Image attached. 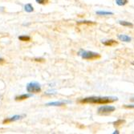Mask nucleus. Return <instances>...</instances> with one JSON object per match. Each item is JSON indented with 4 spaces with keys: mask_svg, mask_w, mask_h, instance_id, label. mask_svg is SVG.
I'll return each mask as SVG.
<instances>
[{
    "mask_svg": "<svg viewBox=\"0 0 134 134\" xmlns=\"http://www.w3.org/2000/svg\"><path fill=\"white\" fill-rule=\"evenodd\" d=\"M117 100L116 97H108V96H91L87 97L80 100L81 104H107Z\"/></svg>",
    "mask_w": 134,
    "mask_h": 134,
    "instance_id": "obj_1",
    "label": "nucleus"
},
{
    "mask_svg": "<svg viewBox=\"0 0 134 134\" xmlns=\"http://www.w3.org/2000/svg\"><path fill=\"white\" fill-rule=\"evenodd\" d=\"M80 55L83 59L87 60H96L100 58V54L89 51H82V52H80Z\"/></svg>",
    "mask_w": 134,
    "mask_h": 134,
    "instance_id": "obj_2",
    "label": "nucleus"
},
{
    "mask_svg": "<svg viewBox=\"0 0 134 134\" xmlns=\"http://www.w3.org/2000/svg\"><path fill=\"white\" fill-rule=\"evenodd\" d=\"M27 91L29 93H40L41 92V86L38 82H30L27 85Z\"/></svg>",
    "mask_w": 134,
    "mask_h": 134,
    "instance_id": "obj_3",
    "label": "nucleus"
},
{
    "mask_svg": "<svg viewBox=\"0 0 134 134\" xmlns=\"http://www.w3.org/2000/svg\"><path fill=\"white\" fill-rule=\"evenodd\" d=\"M116 110V108L112 105H104L101 106L98 108V113L99 114H108L114 112Z\"/></svg>",
    "mask_w": 134,
    "mask_h": 134,
    "instance_id": "obj_4",
    "label": "nucleus"
},
{
    "mask_svg": "<svg viewBox=\"0 0 134 134\" xmlns=\"http://www.w3.org/2000/svg\"><path fill=\"white\" fill-rule=\"evenodd\" d=\"M24 116H25L24 115H23V116H21V115H15V116H12V117H10V118H7V119L4 120H3V123L6 124V123H11V122H14V121L19 120L22 119V118L24 117Z\"/></svg>",
    "mask_w": 134,
    "mask_h": 134,
    "instance_id": "obj_5",
    "label": "nucleus"
},
{
    "mask_svg": "<svg viewBox=\"0 0 134 134\" xmlns=\"http://www.w3.org/2000/svg\"><path fill=\"white\" fill-rule=\"evenodd\" d=\"M70 103V101L68 100H59V101H53V102H49L47 103L46 105L47 106H63L65 105L66 104Z\"/></svg>",
    "mask_w": 134,
    "mask_h": 134,
    "instance_id": "obj_6",
    "label": "nucleus"
},
{
    "mask_svg": "<svg viewBox=\"0 0 134 134\" xmlns=\"http://www.w3.org/2000/svg\"><path fill=\"white\" fill-rule=\"evenodd\" d=\"M117 37H118V39H119L120 41L126 42V43L130 42V41L132 40V38L129 37V35H119L117 36Z\"/></svg>",
    "mask_w": 134,
    "mask_h": 134,
    "instance_id": "obj_7",
    "label": "nucleus"
},
{
    "mask_svg": "<svg viewBox=\"0 0 134 134\" xmlns=\"http://www.w3.org/2000/svg\"><path fill=\"white\" fill-rule=\"evenodd\" d=\"M31 96L30 94H22L20 96H18L15 97V100L17 101H20V100H26L27 98H29V97H31Z\"/></svg>",
    "mask_w": 134,
    "mask_h": 134,
    "instance_id": "obj_8",
    "label": "nucleus"
},
{
    "mask_svg": "<svg viewBox=\"0 0 134 134\" xmlns=\"http://www.w3.org/2000/svg\"><path fill=\"white\" fill-rule=\"evenodd\" d=\"M103 44L105 46H109V47H113L117 44V42L113 40H106V41H102Z\"/></svg>",
    "mask_w": 134,
    "mask_h": 134,
    "instance_id": "obj_9",
    "label": "nucleus"
},
{
    "mask_svg": "<svg viewBox=\"0 0 134 134\" xmlns=\"http://www.w3.org/2000/svg\"><path fill=\"white\" fill-rule=\"evenodd\" d=\"M96 13L99 15H113V12L105 11V10H97Z\"/></svg>",
    "mask_w": 134,
    "mask_h": 134,
    "instance_id": "obj_10",
    "label": "nucleus"
},
{
    "mask_svg": "<svg viewBox=\"0 0 134 134\" xmlns=\"http://www.w3.org/2000/svg\"><path fill=\"white\" fill-rule=\"evenodd\" d=\"M119 23L120 25H122L124 27H130V28H132L133 27V24L130 22H127V21H119Z\"/></svg>",
    "mask_w": 134,
    "mask_h": 134,
    "instance_id": "obj_11",
    "label": "nucleus"
},
{
    "mask_svg": "<svg viewBox=\"0 0 134 134\" xmlns=\"http://www.w3.org/2000/svg\"><path fill=\"white\" fill-rule=\"evenodd\" d=\"M19 40L20 41H23V42H28L31 40V37L27 35H20V36H19Z\"/></svg>",
    "mask_w": 134,
    "mask_h": 134,
    "instance_id": "obj_12",
    "label": "nucleus"
},
{
    "mask_svg": "<svg viewBox=\"0 0 134 134\" xmlns=\"http://www.w3.org/2000/svg\"><path fill=\"white\" fill-rule=\"evenodd\" d=\"M24 9H25V10L27 11V12H32L33 10H34V8H33V7H32V5L31 4V3H27V4H26L25 5V7H24Z\"/></svg>",
    "mask_w": 134,
    "mask_h": 134,
    "instance_id": "obj_13",
    "label": "nucleus"
},
{
    "mask_svg": "<svg viewBox=\"0 0 134 134\" xmlns=\"http://www.w3.org/2000/svg\"><path fill=\"white\" fill-rule=\"evenodd\" d=\"M129 3L128 0H116V3L118 6H125Z\"/></svg>",
    "mask_w": 134,
    "mask_h": 134,
    "instance_id": "obj_14",
    "label": "nucleus"
},
{
    "mask_svg": "<svg viewBox=\"0 0 134 134\" xmlns=\"http://www.w3.org/2000/svg\"><path fill=\"white\" fill-rule=\"evenodd\" d=\"M125 122V121L124 120L120 119V120H117L116 121H115V122L113 123V125H114L115 127H118V126H120L121 125H123Z\"/></svg>",
    "mask_w": 134,
    "mask_h": 134,
    "instance_id": "obj_15",
    "label": "nucleus"
},
{
    "mask_svg": "<svg viewBox=\"0 0 134 134\" xmlns=\"http://www.w3.org/2000/svg\"><path fill=\"white\" fill-rule=\"evenodd\" d=\"M78 24H95V23L92 22V21H79L77 23Z\"/></svg>",
    "mask_w": 134,
    "mask_h": 134,
    "instance_id": "obj_16",
    "label": "nucleus"
},
{
    "mask_svg": "<svg viewBox=\"0 0 134 134\" xmlns=\"http://www.w3.org/2000/svg\"><path fill=\"white\" fill-rule=\"evenodd\" d=\"M35 1H36V3H39V4L43 5V4H47L48 2H49V0H35Z\"/></svg>",
    "mask_w": 134,
    "mask_h": 134,
    "instance_id": "obj_17",
    "label": "nucleus"
},
{
    "mask_svg": "<svg viewBox=\"0 0 134 134\" xmlns=\"http://www.w3.org/2000/svg\"><path fill=\"white\" fill-rule=\"evenodd\" d=\"M124 107L126 108H134V104H132V105H125Z\"/></svg>",
    "mask_w": 134,
    "mask_h": 134,
    "instance_id": "obj_18",
    "label": "nucleus"
},
{
    "mask_svg": "<svg viewBox=\"0 0 134 134\" xmlns=\"http://www.w3.org/2000/svg\"><path fill=\"white\" fill-rule=\"evenodd\" d=\"M3 61H4V59H2V58H0V63H2V62H3Z\"/></svg>",
    "mask_w": 134,
    "mask_h": 134,
    "instance_id": "obj_19",
    "label": "nucleus"
},
{
    "mask_svg": "<svg viewBox=\"0 0 134 134\" xmlns=\"http://www.w3.org/2000/svg\"><path fill=\"white\" fill-rule=\"evenodd\" d=\"M131 101H134V98H132L131 99Z\"/></svg>",
    "mask_w": 134,
    "mask_h": 134,
    "instance_id": "obj_20",
    "label": "nucleus"
}]
</instances>
